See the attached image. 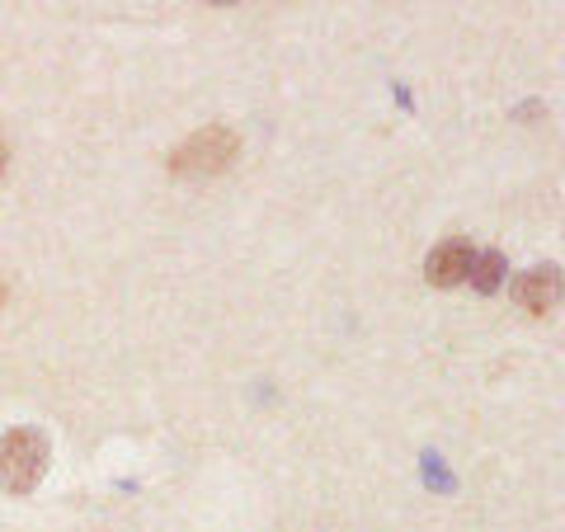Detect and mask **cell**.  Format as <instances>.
I'll use <instances>...</instances> for the list:
<instances>
[{"label":"cell","mask_w":565,"mask_h":532,"mask_svg":"<svg viewBox=\"0 0 565 532\" xmlns=\"http://www.w3.org/2000/svg\"><path fill=\"white\" fill-rule=\"evenodd\" d=\"M500 274H504V259L500 255H481V259H471V278H476V288H494L500 283Z\"/></svg>","instance_id":"cell-5"},{"label":"cell","mask_w":565,"mask_h":532,"mask_svg":"<svg viewBox=\"0 0 565 532\" xmlns=\"http://www.w3.org/2000/svg\"><path fill=\"white\" fill-rule=\"evenodd\" d=\"M0 170H6V141H0Z\"/></svg>","instance_id":"cell-6"},{"label":"cell","mask_w":565,"mask_h":532,"mask_svg":"<svg viewBox=\"0 0 565 532\" xmlns=\"http://www.w3.org/2000/svg\"><path fill=\"white\" fill-rule=\"evenodd\" d=\"M241 151V137L226 128V123H207V128H199L189 141H180V147L170 151V174H180V180H203V174H222L226 166L236 161Z\"/></svg>","instance_id":"cell-1"},{"label":"cell","mask_w":565,"mask_h":532,"mask_svg":"<svg viewBox=\"0 0 565 532\" xmlns=\"http://www.w3.org/2000/svg\"><path fill=\"white\" fill-rule=\"evenodd\" d=\"M514 297H519L523 311L546 316V311L556 307V297H561V274H556V269H527V274L519 278Z\"/></svg>","instance_id":"cell-4"},{"label":"cell","mask_w":565,"mask_h":532,"mask_svg":"<svg viewBox=\"0 0 565 532\" xmlns=\"http://www.w3.org/2000/svg\"><path fill=\"white\" fill-rule=\"evenodd\" d=\"M47 471V438L39 429H10L0 438V486L10 494H29Z\"/></svg>","instance_id":"cell-2"},{"label":"cell","mask_w":565,"mask_h":532,"mask_svg":"<svg viewBox=\"0 0 565 532\" xmlns=\"http://www.w3.org/2000/svg\"><path fill=\"white\" fill-rule=\"evenodd\" d=\"M471 259H476V251L467 241H448L424 259V278H429L434 288H457L462 278H471Z\"/></svg>","instance_id":"cell-3"}]
</instances>
